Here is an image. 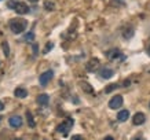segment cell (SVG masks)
I'll use <instances>...</instances> for the list:
<instances>
[{
    "label": "cell",
    "instance_id": "obj_22",
    "mask_svg": "<svg viewBox=\"0 0 150 140\" xmlns=\"http://www.w3.org/2000/svg\"><path fill=\"white\" fill-rule=\"evenodd\" d=\"M17 0H10L8 1V8H15V6H17Z\"/></svg>",
    "mask_w": 150,
    "mask_h": 140
},
{
    "label": "cell",
    "instance_id": "obj_21",
    "mask_svg": "<svg viewBox=\"0 0 150 140\" xmlns=\"http://www.w3.org/2000/svg\"><path fill=\"white\" fill-rule=\"evenodd\" d=\"M52 47H54V44H52V43H47L46 48H44V51H43V52H44V54H47V52H50V51L52 50Z\"/></svg>",
    "mask_w": 150,
    "mask_h": 140
},
{
    "label": "cell",
    "instance_id": "obj_25",
    "mask_svg": "<svg viewBox=\"0 0 150 140\" xmlns=\"http://www.w3.org/2000/svg\"><path fill=\"white\" fill-rule=\"evenodd\" d=\"M129 84H131V82H129V80H125V81L123 82V85H124V87H128Z\"/></svg>",
    "mask_w": 150,
    "mask_h": 140
},
{
    "label": "cell",
    "instance_id": "obj_2",
    "mask_svg": "<svg viewBox=\"0 0 150 140\" xmlns=\"http://www.w3.org/2000/svg\"><path fill=\"white\" fill-rule=\"evenodd\" d=\"M72 127H73V120H72V118H68L66 121L62 122V124H61V125L57 128V131H58V132H62L65 136H68V133H69V131L72 129Z\"/></svg>",
    "mask_w": 150,
    "mask_h": 140
},
{
    "label": "cell",
    "instance_id": "obj_19",
    "mask_svg": "<svg viewBox=\"0 0 150 140\" xmlns=\"http://www.w3.org/2000/svg\"><path fill=\"white\" fill-rule=\"evenodd\" d=\"M117 88V84H110V85H108L106 88H105V94H110L112 91H114Z\"/></svg>",
    "mask_w": 150,
    "mask_h": 140
},
{
    "label": "cell",
    "instance_id": "obj_17",
    "mask_svg": "<svg viewBox=\"0 0 150 140\" xmlns=\"http://www.w3.org/2000/svg\"><path fill=\"white\" fill-rule=\"evenodd\" d=\"M23 40H25V41H28V43H32V41L35 40V33H33V32H29V33H26V34L23 36Z\"/></svg>",
    "mask_w": 150,
    "mask_h": 140
},
{
    "label": "cell",
    "instance_id": "obj_15",
    "mask_svg": "<svg viewBox=\"0 0 150 140\" xmlns=\"http://www.w3.org/2000/svg\"><path fill=\"white\" fill-rule=\"evenodd\" d=\"M26 121H28V125L30 128H35L36 124H35V120H33V115L30 111H26Z\"/></svg>",
    "mask_w": 150,
    "mask_h": 140
},
{
    "label": "cell",
    "instance_id": "obj_20",
    "mask_svg": "<svg viewBox=\"0 0 150 140\" xmlns=\"http://www.w3.org/2000/svg\"><path fill=\"white\" fill-rule=\"evenodd\" d=\"M1 45H3V52H4V55H6V56H8V55H10V48H8V44H7V43H6V41H4V43H3V44H1Z\"/></svg>",
    "mask_w": 150,
    "mask_h": 140
},
{
    "label": "cell",
    "instance_id": "obj_10",
    "mask_svg": "<svg viewBox=\"0 0 150 140\" xmlns=\"http://www.w3.org/2000/svg\"><path fill=\"white\" fill-rule=\"evenodd\" d=\"M145 121H146L145 114H142V113H137L135 115H134V118H132L134 125H142V124H143Z\"/></svg>",
    "mask_w": 150,
    "mask_h": 140
},
{
    "label": "cell",
    "instance_id": "obj_24",
    "mask_svg": "<svg viewBox=\"0 0 150 140\" xmlns=\"http://www.w3.org/2000/svg\"><path fill=\"white\" fill-rule=\"evenodd\" d=\"M37 48H39V45H37V44L33 45V52H35V54H37V51H39Z\"/></svg>",
    "mask_w": 150,
    "mask_h": 140
},
{
    "label": "cell",
    "instance_id": "obj_27",
    "mask_svg": "<svg viewBox=\"0 0 150 140\" xmlns=\"http://www.w3.org/2000/svg\"><path fill=\"white\" fill-rule=\"evenodd\" d=\"M3 108H4V104H3V103H1V102H0V111H1Z\"/></svg>",
    "mask_w": 150,
    "mask_h": 140
},
{
    "label": "cell",
    "instance_id": "obj_3",
    "mask_svg": "<svg viewBox=\"0 0 150 140\" xmlns=\"http://www.w3.org/2000/svg\"><path fill=\"white\" fill-rule=\"evenodd\" d=\"M123 103H124L123 96H121V95H116V96H113V98L110 99L109 107L113 108V110H116V108H120V107H121V106H123Z\"/></svg>",
    "mask_w": 150,
    "mask_h": 140
},
{
    "label": "cell",
    "instance_id": "obj_14",
    "mask_svg": "<svg viewBox=\"0 0 150 140\" xmlns=\"http://www.w3.org/2000/svg\"><path fill=\"white\" fill-rule=\"evenodd\" d=\"M112 76H113V70H112V69H102V70H100V77L105 78V80L110 78Z\"/></svg>",
    "mask_w": 150,
    "mask_h": 140
},
{
    "label": "cell",
    "instance_id": "obj_7",
    "mask_svg": "<svg viewBox=\"0 0 150 140\" xmlns=\"http://www.w3.org/2000/svg\"><path fill=\"white\" fill-rule=\"evenodd\" d=\"M14 10L17 11V14L23 15V14H26L28 11H29V7H28V4H25V3H17V6H15Z\"/></svg>",
    "mask_w": 150,
    "mask_h": 140
},
{
    "label": "cell",
    "instance_id": "obj_28",
    "mask_svg": "<svg viewBox=\"0 0 150 140\" xmlns=\"http://www.w3.org/2000/svg\"><path fill=\"white\" fill-rule=\"evenodd\" d=\"M132 140H145V139H143V137H134Z\"/></svg>",
    "mask_w": 150,
    "mask_h": 140
},
{
    "label": "cell",
    "instance_id": "obj_5",
    "mask_svg": "<svg viewBox=\"0 0 150 140\" xmlns=\"http://www.w3.org/2000/svg\"><path fill=\"white\" fill-rule=\"evenodd\" d=\"M99 59H96V58H94V59H90L88 62H87V65H86V69H87V72H90V73H92V72H95L96 69L99 68Z\"/></svg>",
    "mask_w": 150,
    "mask_h": 140
},
{
    "label": "cell",
    "instance_id": "obj_9",
    "mask_svg": "<svg viewBox=\"0 0 150 140\" xmlns=\"http://www.w3.org/2000/svg\"><path fill=\"white\" fill-rule=\"evenodd\" d=\"M79 85H80V88L83 89V92H86V94H94V88H92V85H90V82L80 81Z\"/></svg>",
    "mask_w": 150,
    "mask_h": 140
},
{
    "label": "cell",
    "instance_id": "obj_8",
    "mask_svg": "<svg viewBox=\"0 0 150 140\" xmlns=\"http://www.w3.org/2000/svg\"><path fill=\"white\" fill-rule=\"evenodd\" d=\"M108 55H109V59H110V61H116V59L124 61V59H125V56H124V55L121 54V52H120L118 50H113L112 52H109Z\"/></svg>",
    "mask_w": 150,
    "mask_h": 140
},
{
    "label": "cell",
    "instance_id": "obj_13",
    "mask_svg": "<svg viewBox=\"0 0 150 140\" xmlns=\"http://www.w3.org/2000/svg\"><path fill=\"white\" fill-rule=\"evenodd\" d=\"M128 118H129V111H128V110H121V111L117 114V120L121 122L127 121Z\"/></svg>",
    "mask_w": 150,
    "mask_h": 140
},
{
    "label": "cell",
    "instance_id": "obj_12",
    "mask_svg": "<svg viewBox=\"0 0 150 140\" xmlns=\"http://www.w3.org/2000/svg\"><path fill=\"white\" fill-rule=\"evenodd\" d=\"M14 95L19 98V99H23V98H26L28 96V91L25 88H17V89L14 91Z\"/></svg>",
    "mask_w": 150,
    "mask_h": 140
},
{
    "label": "cell",
    "instance_id": "obj_29",
    "mask_svg": "<svg viewBox=\"0 0 150 140\" xmlns=\"http://www.w3.org/2000/svg\"><path fill=\"white\" fill-rule=\"evenodd\" d=\"M149 55H150V45H149Z\"/></svg>",
    "mask_w": 150,
    "mask_h": 140
},
{
    "label": "cell",
    "instance_id": "obj_16",
    "mask_svg": "<svg viewBox=\"0 0 150 140\" xmlns=\"http://www.w3.org/2000/svg\"><path fill=\"white\" fill-rule=\"evenodd\" d=\"M123 34H124V37H125V39H131V37L134 36V29H132L131 26H128V30L125 29V30L123 32Z\"/></svg>",
    "mask_w": 150,
    "mask_h": 140
},
{
    "label": "cell",
    "instance_id": "obj_11",
    "mask_svg": "<svg viewBox=\"0 0 150 140\" xmlns=\"http://www.w3.org/2000/svg\"><path fill=\"white\" fill-rule=\"evenodd\" d=\"M48 102H50V98H48L47 94H41V95L37 96V103L40 104V106H47Z\"/></svg>",
    "mask_w": 150,
    "mask_h": 140
},
{
    "label": "cell",
    "instance_id": "obj_26",
    "mask_svg": "<svg viewBox=\"0 0 150 140\" xmlns=\"http://www.w3.org/2000/svg\"><path fill=\"white\" fill-rule=\"evenodd\" d=\"M103 140H114L113 137H112V136H106V137H105Z\"/></svg>",
    "mask_w": 150,
    "mask_h": 140
},
{
    "label": "cell",
    "instance_id": "obj_6",
    "mask_svg": "<svg viewBox=\"0 0 150 140\" xmlns=\"http://www.w3.org/2000/svg\"><path fill=\"white\" fill-rule=\"evenodd\" d=\"M8 124H10V127L11 128L17 129V128H19L21 125H22V118L19 117V115H13V117L8 120Z\"/></svg>",
    "mask_w": 150,
    "mask_h": 140
},
{
    "label": "cell",
    "instance_id": "obj_1",
    "mask_svg": "<svg viewBox=\"0 0 150 140\" xmlns=\"http://www.w3.org/2000/svg\"><path fill=\"white\" fill-rule=\"evenodd\" d=\"M25 27H26V21H25V19H13V21L10 22V29H11L13 33H15V34L22 33L23 30H25Z\"/></svg>",
    "mask_w": 150,
    "mask_h": 140
},
{
    "label": "cell",
    "instance_id": "obj_18",
    "mask_svg": "<svg viewBox=\"0 0 150 140\" xmlns=\"http://www.w3.org/2000/svg\"><path fill=\"white\" fill-rule=\"evenodd\" d=\"M44 8L52 11V10L55 8V3L54 1H46V3H44Z\"/></svg>",
    "mask_w": 150,
    "mask_h": 140
},
{
    "label": "cell",
    "instance_id": "obj_4",
    "mask_svg": "<svg viewBox=\"0 0 150 140\" xmlns=\"http://www.w3.org/2000/svg\"><path fill=\"white\" fill-rule=\"evenodd\" d=\"M54 77V72L52 70H47L46 73H43L40 76V78H39V81H40V85L41 87H46L48 82H50V80Z\"/></svg>",
    "mask_w": 150,
    "mask_h": 140
},
{
    "label": "cell",
    "instance_id": "obj_23",
    "mask_svg": "<svg viewBox=\"0 0 150 140\" xmlns=\"http://www.w3.org/2000/svg\"><path fill=\"white\" fill-rule=\"evenodd\" d=\"M72 140H83V136H80V135H74V136H72Z\"/></svg>",
    "mask_w": 150,
    "mask_h": 140
}]
</instances>
